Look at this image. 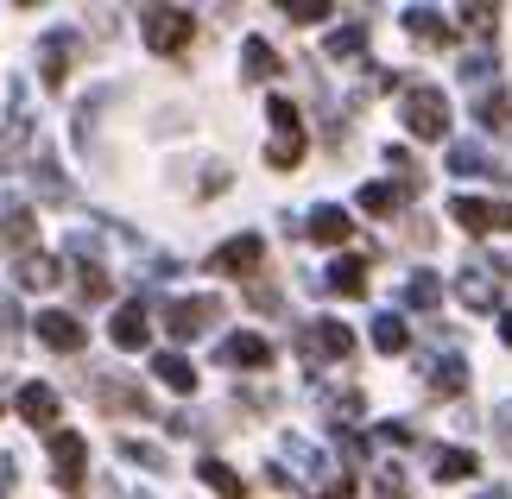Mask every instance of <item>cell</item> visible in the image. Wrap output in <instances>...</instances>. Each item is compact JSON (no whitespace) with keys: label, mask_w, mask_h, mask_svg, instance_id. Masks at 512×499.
<instances>
[{"label":"cell","mask_w":512,"mask_h":499,"mask_svg":"<svg viewBox=\"0 0 512 499\" xmlns=\"http://www.w3.org/2000/svg\"><path fill=\"white\" fill-rule=\"evenodd\" d=\"M45 449H51V481H57V493L76 499V493L89 487V436L57 424V430L45 436Z\"/></svg>","instance_id":"2"},{"label":"cell","mask_w":512,"mask_h":499,"mask_svg":"<svg viewBox=\"0 0 512 499\" xmlns=\"http://www.w3.org/2000/svg\"><path fill=\"white\" fill-rule=\"evenodd\" d=\"M373 348H380V354H405V348H411V323L386 310L380 323H373Z\"/></svg>","instance_id":"28"},{"label":"cell","mask_w":512,"mask_h":499,"mask_svg":"<svg viewBox=\"0 0 512 499\" xmlns=\"http://www.w3.org/2000/svg\"><path fill=\"white\" fill-rule=\"evenodd\" d=\"M437 398H462L468 392V361L462 354H443V361H430V379H424Z\"/></svg>","instance_id":"21"},{"label":"cell","mask_w":512,"mask_h":499,"mask_svg":"<svg viewBox=\"0 0 512 499\" xmlns=\"http://www.w3.org/2000/svg\"><path fill=\"white\" fill-rule=\"evenodd\" d=\"M32 241H38V222H32V209L7 196V203H0V247H7L13 259H26V253H32Z\"/></svg>","instance_id":"12"},{"label":"cell","mask_w":512,"mask_h":499,"mask_svg":"<svg viewBox=\"0 0 512 499\" xmlns=\"http://www.w3.org/2000/svg\"><path fill=\"white\" fill-rule=\"evenodd\" d=\"M380 436H386V443H399V449H405V443H411L418 430H411V424H380Z\"/></svg>","instance_id":"38"},{"label":"cell","mask_w":512,"mask_h":499,"mask_svg":"<svg viewBox=\"0 0 512 499\" xmlns=\"http://www.w3.org/2000/svg\"><path fill=\"white\" fill-rule=\"evenodd\" d=\"M317 499H354V481H348V474H342V481H329Z\"/></svg>","instance_id":"39"},{"label":"cell","mask_w":512,"mask_h":499,"mask_svg":"<svg viewBox=\"0 0 512 499\" xmlns=\"http://www.w3.org/2000/svg\"><path fill=\"white\" fill-rule=\"evenodd\" d=\"M336 7H329V0H285V19L291 26H317V19H329Z\"/></svg>","instance_id":"34"},{"label":"cell","mask_w":512,"mask_h":499,"mask_svg":"<svg viewBox=\"0 0 512 499\" xmlns=\"http://www.w3.org/2000/svg\"><path fill=\"white\" fill-rule=\"evenodd\" d=\"M260 259H266V241H260V234H234V241H222V247L209 253V272L247 278V272H260Z\"/></svg>","instance_id":"8"},{"label":"cell","mask_w":512,"mask_h":499,"mask_svg":"<svg viewBox=\"0 0 512 499\" xmlns=\"http://www.w3.org/2000/svg\"><path fill=\"white\" fill-rule=\"evenodd\" d=\"M196 474H203V487H209L215 499H247V481H241V474H234L228 462H215V455H209V462L196 468Z\"/></svg>","instance_id":"23"},{"label":"cell","mask_w":512,"mask_h":499,"mask_svg":"<svg viewBox=\"0 0 512 499\" xmlns=\"http://www.w3.org/2000/svg\"><path fill=\"white\" fill-rule=\"evenodd\" d=\"M373 493H380V499H405V474H399V468H386L380 481H373Z\"/></svg>","instance_id":"36"},{"label":"cell","mask_w":512,"mask_h":499,"mask_svg":"<svg viewBox=\"0 0 512 499\" xmlns=\"http://www.w3.org/2000/svg\"><path fill=\"white\" fill-rule=\"evenodd\" d=\"M70 57H76V32H45L38 38V70H45V89L70 83Z\"/></svg>","instance_id":"10"},{"label":"cell","mask_w":512,"mask_h":499,"mask_svg":"<svg viewBox=\"0 0 512 499\" xmlns=\"http://www.w3.org/2000/svg\"><path fill=\"white\" fill-rule=\"evenodd\" d=\"M83 323H76V316L70 310H38V342H45V348H57V354H76V348H83Z\"/></svg>","instance_id":"14"},{"label":"cell","mask_w":512,"mask_h":499,"mask_svg":"<svg viewBox=\"0 0 512 499\" xmlns=\"http://www.w3.org/2000/svg\"><path fill=\"white\" fill-rule=\"evenodd\" d=\"M57 278H64V272H57L51 253H26V259H19V285H26V291H51Z\"/></svg>","instance_id":"25"},{"label":"cell","mask_w":512,"mask_h":499,"mask_svg":"<svg viewBox=\"0 0 512 499\" xmlns=\"http://www.w3.org/2000/svg\"><path fill=\"white\" fill-rule=\"evenodd\" d=\"M121 462H140V468H165V449H159V443H140V436H121Z\"/></svg>","instance_id":"33"},{"label":"cell","mask_w":512,"mask_h":499,"mask_svg":"<svg viewBox=\"0 0 512 499\" xmlns=\"http://www.w3.org/2000/svg\"><path fill=\"white\" fill-rule=\"evenodd\" d=\"M456 19H462L468 32H494V19H500V7H462Z\"/></svg>","instance_id":"35"},{"label":"cell","mask_w":512,"mask_h":499,"mask_svg":"<svg viewBox=\"0 0 512 499\" xmlns=\"http://www.w3.org/2000/svg\"><path fill=\"white\" fill-rule=\"evenodd\" d=\"M152 373H159L171 392H196V367L184 361V354H159V361H152Z\"/></svg>","instance_id":"30"},{"label":"cell","mask_w":512,"mask_h":499,"mask_svg":"<svg viewBox=\"0 0 512 499\" xmlns=\"http://www.w3.org/2000/svg\"><path fill=\"white\" fill-rule=\"evenodd\" d=\"M449 222H462L468 234H512V203H487V196H456Z\"/></svg>","instance_id":"7"},{"label":"cell","mask_w":512,"mask_h":499,"mask_svg":"<svg viewBox=\"0 0 512 499\" xmlns=\"http://www.w3.org/2000/svg\"><path fill=\"white\" fill-rule=\"evenodd\" d=\"M215 316H222V297H209V291H196V297H171L165 304V329L177 335V342H196Z\"/></svg>","instance_id":"6"},{"label":"cell","mask_w":512,"mask_h":499,"mask_svg":"<svg viewBox=\"0 0 512 499\" xmlns=\"http://www.w3.org/2000/svg\"><path fill=\"white\" fill-rule=\"evenodd\" d=\"M285 64H279V51L266 45V38H241V76L247 83H272Z\"/></svg>","instance_id":"19"},{"label":"cell","mask_w":512,"mask_h":499,"mask_svg":"<svg viewBox=\"0 0 512 499\" xmlns=\"http://www.w3.org/2000/svg\"><path fill=\"white\" fill-rule=\"evenodd\" d=\"M215 361H222V367H253V373H260V367H272V342H266V335H228V342L222 348H215Z\"/></svg>","instance_id":"15"},{"label":"cell","mask_w":512,"mask_h":499,"mask_svg":"<svg viewBox=\"0 0 512 499\" xmlns=\"http://www.w3.org/2000/svg\"><path fill=\"white\" fill-rule=\"evenodd\" d=\"M500 335H506V348H512V310H506V316H500Z\"/></svg>","instance_id":"40"},{"label":"cell","mask_w":512,"mask_h":499,"mask_svg":"<svg viewBox=\"0 0 512 499\" xmlns=\"http://www.w3.org/2000/svg\"><path fill=\"white\" fill-rule=\"evenodd\" d=\"M70 253H76V291H83L89 304H102V297L114 291V278H108V266H102V259H89V241H76Z\"/></svg>","instance_id":"17"},{"label":"cell","mask_w":512,"mask_h":499,"mask_svg":"<svg viewBox=\"0 0 512 499\" xmlns=\"http://www.w3.org/2000/svg\"><path fill=\"white\" fill-rule=\"evenodd\" d=\"M399 121H405L411 139H443V133H449V95H443L437 83H411Z\"/></svg>","instance_id":"3"},{"label":"cell","mask_w":512,"mask_h":499,"mask_svg":"<svg viewBox=\"0 0 512 499\" xmlns=\"http://www.w3.org/2000/svg\"><path fill=\"white\" fill-rule=\"evenodd\" d=\"M108 335H114V348H146V335H152V310H146V297H127L121 310H114V323H108Z\"/></svg>","instance_id":"11"},{"label":"cell","mask_w":512,"mask_h":499,"mask_svg":"<svg viewBox=\"0 0 512 499\" xmlns=\"http://www.w3.org/2000/svg\"><path fill=\"white\" fill-rule=\"evenodd\" d=\"M317 285L336 297H367V259H336V266H323Z\"/></svg>","instance_id":"18"},{"label":"cell","mask_w":512,"mask_h":499,"mask_svg":"<svg viewBox=\"0 0 512 499\" xmlns=\"http://www.w3.org/2000/svg\"><path fill=\"white\" fill-rule=\"evenodd\" d=\"M354 203H361L367 215H392V209H399V190H392V184H361Z\"/></svg>","instance_id":"32"},{"label":"cell","mask_w":512,"mask_h":499,"mask_svg":"<svg viewBox=\"0 0 512 499\" xmlns=\"http://www.w3.org/2000/svg\"><path fill=\"white\" fill-rule=\"evenodd\" d=\"M399 304H405V310H430V304H443V278H437V272H418V278H405Z\"/></svg>","instance_id":"26"},{"label":"cell","mask_w":512,"mask_h":499,"mask_svg":"<svg viewBox=\"0 0 512 499\" xmlns=\"http://www.w3.org/2000/svg\"><path fill=\"white\" fill-rule=\"evenodd\" d=\"M266 121H272V139H266V165L272 171H298L304 165V146H310V133H304V114L285 102V95H272L266 102Z\"/></svg>","instance_id":"1"},{"label":"cell","mask_w":512,"mask_h":499,"mask_svg":"<svg viewBox=\"0 0 512 499\" xmlns=\"http://www.w3.org/2000/svg\"><path fill=\"white\" fill-rule=\"evenodd\" d=\"M456 297H462L468 310H481V316H487V310L500 304V278L487 272V266H462V272H456Z\"/></svg>","instance_id":"16"},{"label":"cell","mask_w":512,"mask_h":499,"mask_svg":"<svg viewBox=\"0 0 512 499\" xmlns=\"http://www.w3.org/2000/svg\"><path fill=\"white\" fill-rule=\"evenodd\" d=\"M127 499H146V493H127Z\"/></svg>","instance_id":"42"},{"label":"cell","mask_w":512,"mask_h":499,"mask_svg":"<svg viewBox=\"0 0 512 499\" xmlns=\"http://www.w3.org/2000/svg\"><path fill=\"white\" fill-rule=\"evenodd\" d=\"M298 354L310 367H323V361H348L354 354V329L336 323V316H310V323L298 329Z\"/></svg>","instance_id":"4"},{"label":"cell","mask_w":512,"mask_h":499,"mask_svg":"<svg viewBox=\"0 0 512 499\" xmlns=\"http://www.w3.org/2000/svg\"><path fill=\"white\" fill-rule=\"evenodd\" d=\"M481 499H506V493H500V487H487V493H481Z\"/></svg>","instance_id":"41"},{"label":"cell","mask_w":512,"mask_h":499,"mask_svg":"<svg viewBox=\"0 0 512 499\" xmlns=\"http://www.w3.org/2000/svg\"><path fill=\"white\" fill-rule=\"evenodd\" d=\"M494 436H500V449L512 455V405H500V411H494Z\"/></svg>","instance_id":"37"},{"label":"cell","mask_w":512,"mask_h":499,"mask_svg":"<svg viewBox=\"0 0 512 499\" xmlns=\"http://www.w3.org/2000/svg\"><path fill=\"white\" fill-rule=\"evenodd\" d=\"M140 38H146L159 57H177V51L196 38V19H190L184 7H146V13H140Z\"/></svg>","instance_id":"5"},{"label":"cell","mask_w":512,"mask_h":499,"mask_svg":"<svg viewBox=\"0 0 512 499\" xmlns=\"http://www.w3.org/2000/svg\"><path fill=\"white\" fill-rule=\"evenodd\" d=\"M405 32L418 38V45H449V38H456V26H449L437 7H405Z\"/></svg>","instance_id":"20"},{"label":"cell","mask_w":512,"mask_h":499,"mask_svg":"<svg viewBox=\"0 0 512 499\" xmlns=\"http://www.w3.org/2000/svg\"><path fill=\"white\" fill-rule=\"evenodd\" d=\"M329 57H336V64H361V57H367V26H361V19H348V26L329 38Z\"/></svg>","instance_id":"27"},{"label":"cell","mask_w":512,"mask_h":499,"mask_svg":"<svg viewBox=\"0 0 512 499\" xmlns=\"http://www.w3.org/2000/svg\"><path fill=\"white\" fill-rule=\"evenodd\" d=\"M89 392H95V405L127 411V417H146V411H152V398H146L140 386H127V379H114V373H95V379H89Z\"/></svg>","instance_id":"9"},{"label":"cell","mask_w":512,"mask_h":499,"mask_svg":"<svg viewBox=\"0 0 512 499\" xmlns=\"http://www.w3.org/2000/svg\"><path fill=\"white\" fill-rule=\"evenodd\" d=\"M468 474H481V455H475V449H437V481H443V487L468 481Z\"/></svg>","instance_id":"24"},{"label":"cell","mask_w":512,"mask_h":499,"mask_svg":"<svg viewBox=\"0 0 512 499\" xmlns=\"http://www.w3.org/2000/svg\"><path fill=\"white\" fill-rule=\"evenodd\" d=\"M449 165H456L462 177H494L500 165H494V158H487L481 146H456V152H449Z\"/></svg>","instance_id":"31"},{"label":"cell","mask_w":512,"mask_h":499,"mask_svg":"<svg viewBox=\"0 0 512 499\" xmlns=\"http://www.w3.org/2000/svg\"><path fill=\"white\" fill-rule=\"evenodd\" d=\"M348 234H354V222H348V209H336V203L310 209V241H323V247H342Z\"/></svg>","instance_id":"22"},{"label":"cell","mask_w":512,"mask_h":499,"mask_svg":"<svg viewBox=\"0 0 512 499\" xmlns=\"http://www.w3.org/2000/svg\"><path fill=\"white\" fill-rule=\"evenodd\" d=\"M481 127L487 133H512V89H494V95H481Z\"/></svg>","instance_id":"29"},{"label":"cell","mask_w":512,"mask_h":499,"mask_svg":"<svg viewBox=\"0 0 512 499\" xmlns=\"http://www.w3.org/2000/svg\"><path fill=\"white\" fill-rule=\"evenodd\" d=\"M13 411L26 417L32 430H45V436L57 430V392H51V386H38V379H26V386L13 392Z\"/></svg>","instance_id":"13"}]
</instances>
